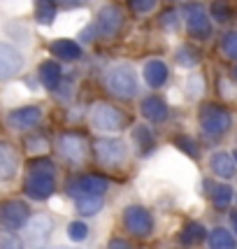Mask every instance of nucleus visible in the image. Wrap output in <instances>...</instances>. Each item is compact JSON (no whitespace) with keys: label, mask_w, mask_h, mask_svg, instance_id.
<instances>
[{"label":"nucleus","mask_w":237,"mask_h":249,"mask_svg":"<svg viewBox=\"0 0 237 249\" xmlns=\"http://www.w3.org/2000/svg\"><path fill=\"white\" fill-rule=\"evenodd\" d=\"M130 7L135 12H140V14H147V12H151L153 7H156V0H128Z\"/></svg>","instance_id":"35"},{"label":"nucleus","mask_w":237,"mask_h":249,"mask_svg":"<svg viewBox=\"0 0 237 249\" xmlns=\"http://www.w3.org/2000/svg\"><path fill=\"white\" fill-rule=\"evenodd\" d=\"M121 23H123V14H121V10L114 7V5H107V7L100 10L96 26L105 37H114V35L118 33V28H121Z\"/></svg>","instance_id":"15"},{"label":"nucleus","mask_w":237,"mask_h":249,"mask_svg":"<svg viewBox=\"0 0 237 249\" xmlns=\"http://www.w3.org/2000/svg\"><path fill=\"white\" fill-rule=\"evenodd\" d=\"M91 124H93L98 130L114 133V130L123 128L126 114H123L118 107L109 105V103H98V105H93V109H91Z\"/></svg>","instance_id":"6"},{"label":"nucleus","mask_w":237,"mask_h":249,"mask_svg":"<svg viewBox=\"0 0 237 249\" xmlns=\"http://www.w3.org/2000/svg\"><path fill=\"white\" fill-rule=\"evenodd\" d=\"M123 226L128 228V233L135 238H149L151 231H153V217L147 207L130 205L123 210Z\"/></svg>","instance_id":"8"},{"label":"nucleus","mask_w":237,"mask_h":249,"mask_svg":"<svg viewBox=\"0 0 237 249\" xmlns=\"http://www.w3.org/2000/svg\"><path fill=\"white\" fill-rule=\"evenodd\" d=\"M56 191V175L44 170H28L23 182V194L31 200H47Z\"/></svg>","instance_id":"3"},{"label":"nucleus","mask_w":237,"mask_h":249,"mask_svg":"<svg viewBox=\"0 0 237 249\" xmlns=\"http://www.w3.org/2000/svg\"><path fill=\"white\" fill-rule=\"evenodd\" d=\"M230 224H233V228H235V233H237V210L230 214Z\"/></svg>","instance_id":"40"},{"label":"nucleus","mask_w":237,"mask_h":249,"mask_svg":"<svg viewBox=\"0 0 237 249\" xmlns=\"http://www.w3.org/2000/svg\"><path fill=\"white\" fill-rule=\"evenodd\" d=\"M209 249H237V240L228 228H214L209 233Z\"/></svg>","instance_id":"22"},{"label":"nucleus","mask_w":237,"mask_h":249,"mask_svg":"<svg viewBox=\"0 0 237 249\" xmlns=\"http://www.w3.org/2000/svg\"><path fill=\"white\" fill-rule=\"evenodd\" d=\"M107 249H133V245H130L128 240H121V238H114V240H109V245Z\"/></svg>","instance_id":"37"},{"label":"nucleus","mask_w":237,"mask_h":249,"mask_svg":"<svg viewBox=\"0 0 237 249\" xmlns=\"http://www.w3.org/2000/svg\"><path fill=\"white\" fill-rule=\"evenodd\" d=\"M107 191V179L105 177H98V175H82V177H77L75 182H70L68 184V194L72 196H102Z\"/></svg>","instance_id":"13"},{"label":"nucleus","mask_w":237,"mask_h":249,"mask_svg":"<svg viewBox=\"0 0 237 249\" xmlns=\"http://www.w3.org/2000/svg\"><path fill=\"white\" fill-rule=\"evenodd\" d=\"M58 5H65V7H77V5H82V0H56Z\"/></svg>","instance_id":"39"},{"label":"nucleus","mask_w":237,"mask_h":249,"mask_svg":"<svg viewBox=\"0 0 237 249\" xmlns=\"http://www.w3.org/2000/svg\"><path fill=\"white\" fill-rule=\"evenodd\" d=\"M68 238L72 240V242H82V240L88 238V226L84 221H72L70 226H68Z\"/></svg>","instance_id":"28"},{"label":"nucleus","mask_w":237,"mask_h":249,"mask_svg":"<svg viewBox=\"0 0 237 249\" xmlns=\"http://www.w3.org/2000/svg\"><path fill=\"white\" fill-rule=\"evenodd\" d=\"M209 168H212V173L219 175V177H223V179L235 177V159H233L228 152H214L212 154Z\"/></svg>","instance_id":"17"},{"label":"nucleus","mask_w":237,"mask_h":249,"mask_svg":"<svg viewBox=\"0 0 237 249\" xmlns=\"http://www.w3.org/2000/svg\"><path fill=\"white\" fill-rule=\"evenodd\" d=\"M51 54L61 61H77L82 56V47L75 40H68V37H61V40H54L51 42Z\"/></svg>","instance_id":"19"},{"label":"nucleus","mask_w":237,"mask_h":249,"mask_svg":"<svg viewBox=\"0 0 237 249\" xmlns=\"http://www.w3.org/2000/svg\"><path fill=\"white\" fill-rule=\"evenodd\" d=\"M233 79H235V82H237V65H235V68H233Z\"/></svg>","instance_id":"41"},{"label":"nucleus","mask_w":237,"mask_h":249,"mask_svg":"<svg viewBox=\"0 0 237 249\" xmlns=\"http://www.w3.org/2000/svg\"><path fill=\"white\" fill-rule=\"evenodd\" d=\"M0 249H26V240L19 238L17 231L12 228H0Z\"/></svg>","instance_id":"25"},{"label":"nucleus","mask_w":237,"mask_h":249,"mask_svg":"<svg viewBox=\"0 0 237 249\" xmlns=\"http://www.w3.org/2000/svg\"><path fill=\"white\" fill-rule=\"evenodd\" d=\"M161 26L168 31H177L179 28V14L177 12H165L161 17Z\"/></svg>","instance_id":"34"},{"label":"nucleus","mask_w":237,"mask_h":249,"mask_svg":"<svg viewBox=\"0 0 237 249\" xmlns=\"http://www.w3.org/2000/svg\"><path fill=\"white\" fill-rule=\"evenodd\" d=\"M230 124H233V117H230V112L223 109L221 105H203L200 109V126L205 130L207 135H223L228 128H230Z\"/></svg>","instance_id":"7"},{"label":"nucleus","mask_w":237,"mask_h":249,"mask_svg":"<svg viewBox=\"0 0 237 249\" xmlns=\"http://www.w3.org/2000/svg\"><path fill=\"white\" fill-rule=\"evenodd\" d=\"M235 163H237V152H235Z\"/></svg>","instance_id":"42"},{"label":"nucleus","mask_w":237,"mask_h":249,"mask_svg":"<svg viewBox=\"0 0 237 249\" xmlns=\"http://www.w3.org/2000/svg\"><path fill=\"white\" fill-rule=\"evenodd\" d=\"M144 79H147V84L153 89L163 87V84L168 82V68H165V63L158 61V58H151L149 63L144 65Z\"/></svg>","instance_id":"20"},{"label":"nucleus","mask_w":237,"mask_h":249,"mask_svg":"<svg viewBox=\"0 0 237 249\" xmlns=\"http://www.w3.org/2000/svg\"><path fill=\"white\" fill-rule=\"evenodd\" d=\"M205 235H207V231L203 224H188L179 233V242H182L184 247H195V245H200L205 240Z\"/></svg>","instance_id":"23"},{"label":"nucleus","mask_w":237,"mask_h":249,"mask_svg":"<svg viewBox=\"0 0 237 249\" xmlns=\"http://www.w3.org/2000/svg\"><path fill=\"white\" fill-rule=\"evenodd\" d=\"M23 65H26V61H23L21 52L14 44L0 40V84L14 79L23 70Z\"/></svg>","instance_id":"9"},{"label":"nucleus","mask_w":237,"mask_h":249,"mask_svg":"<svg viewBox=\"0 0 237 249\" xmlns=\"http://www.w3.org/2000/svg\"><path fill=\"white\" fill-rule=\"evenodd\" d=\"M42 121V109L35 107V105H23V107L12 109L7 114V126L14 130H31Z\"/></svg>","instance_id":"12"},{"label":"nucleus","mask_w":237,"mask_h":249,"mask_svg":"<svg viewBox=\"0 0 237 249\" xmlns=\"http://www.w3.org/2000/svg\"><path fill=\"white\" fill-rule=\"evenodd\" d=\"M23 240L31 249H44L49 245V238L54 233V219L49 214H35L28 219V224L23 226Z\"/></svg>","instance_id":"2"},{"label":"nucleus","mask_w":237,"mask_h":249,"mask_svg":"<svg viewBox=\"0 0 237 249\" xmlns=\"http://www.w3.org/2000/svg\"><path fill=\"white\" fill-rule=\"evenodd\" d=\"M17 173H19V154L12 144L0 142V184L12 182Z\"/></svg>","instance_id":"14"},{"label":"nucleus","mask_w":237,"mask_h":249,"mask_svg":"<svg viewBox=\"0 0 237 249\" xmlns=\"http://www.w3.org/2000/svg\"><path fill=\"white\" fill-rule=\"evenodd\" d=\"M133 138L137 142V147H140L142 154H147L153 147V133H151L147 126H137V128L133 130Z\"/></svg>","instance_id":"27"},{"label":"nucleus","mask_w":237,"mask_h":249,"mask_svg":"<svg viewBox=\"0 0 237 249\" xmlns=\"http://www.w3.org/2000/svg\"><path fill=\"white\" fill-rule=\"evenodd\" d=\"M35 21L40 26H51L56 21V7L51 0H40L35 7Z\"/></svg>","instance_id":"24"},{"label":"nucleus","mask_w":237,"mask_h":249,"mask_svg":"<svg viewBox=\"0 0 237 249\" xmlns=\"http://www.w3.org/2000/svg\"><path fill=\"white\" fill-rule=\"evenodd\" d=\"M37 77H40V82H42L44 89L54 91V89L61 87V79H63V70H61V65L56 63V61H44V63H40Z\"/></svg>","instance_id":"16"},{"label":"nucleus","mask_w":237,"mask_h":249,"mask_svg":"<svg viewBox=\"0 0 237 249\" xmlns=\"http://www.w3.org/2000/svg\"><path fill=\"white\" fill-rule=\"evenodd\" d=\"M203 89H205V82H203V77H188V82H186V93L191 98H198L200 93H203Z\"/></svg>","instance_id":"31"},{"label":"nucleus","mask_w":237,"mask_h":249,"mask_svg":"<svg viewBox=\"0 0 237 249\" xmlns=\"http://www.w3.org/2000/svg\"><path fill=\"white\" fill-rule=\"evenodd\" d=\"M31 219V210L23 200H5L0 203V224L5 228H12V231H19L28 224Z\"/></svg>","instance_id":"10"},{"label":"nucleus","mask_w":237,"mask_h":249,"mask_svg":"<svg viewBox=\"0 0 237 249\" xmlns=\"http://www.w3.org/2000/svg\"><path fill=\"white\" fill-rule=\"evenodd\" d=\"M96 156L105 168H118L128 161V147L118 138H102L96 142Z\"/></svg>","instance_id":"4"},{"label":"nucleus","mask_w":237,"mask_h":249,"mask_svg":"<svg viewBox=\"0 0 237 249\" xmlns=\"http://www.w3.org/2000/svg\"><path fill=\"white\" fill-rule=\"evenodd\" d=\"M28 152L31 154H44L47 152V142L42 140V138H37V140H28Z\"/></svg>","instance_id":"36"},{"label":"nucleus","mask_w":237,"mask_h":249,"mask_svg":"<svg viewBox=\"0 0 237 249\" xmlns=\"http://www.w3.org/2000/svg\"><path fill=\"white\" fill-rule=\"evenodd\" d=\"M105 84L117 98H133L137 93V77L130 65H114L105 75Z\"/></svg>","instance_id":"1"},{"label":"nucleus","mask_w":237,"mask_h":249,"mask_svg":"<svg viewBox=\"0 0 237 249\" xmlns=\"http://www.w3.org/2000/svg\"><path fill=\"white\" fill-rule=\"evenodd\" d=\"M102 205H105V200H102V196H75V207L79 214H98L100 210H102Z\"/></svg>","instance_id":"21"},{"label":"nucleus","mask_w":237,"mask_h":249,"mask_svg":"<svg viewBox=\"0 0 237 249\" xmlns=\"http://www.w3.org/2000/svg\"><path fill=\"white\" fill-rule=\"evenodd\" d=\"M184 12H186V28H188V33L193 35L195 40H205V37L212 35V23H209L207 14L203 12V7L198 2H188L184 7Z\"/></svg>","instance_id":"11"},{"label":"nucleus","mask_w":237,"mask_h":249,"mask_svg":"<svg viewBox=\"0 0 237 249\" xmlns=\"http://www.w3.org/2000/svg\"><path fill=\"white\" fill-rule=\"evenodd\" d=\"M93 35H96V31H93V28L88 26V28H84V31H82L79 40H93Z\"/></svg>","instance_id":"38"},{"label":"nucleus","mask_w":237,"mask_h":249,"mask_svg":"<svg viewBox=\"0 0 237 249\" xmlns=\"http://www.w3.org/2000/svg\"><path fill=\"white\" fill-rule=\"evenodd\" d=\"M140 112H142V117H147L149 121H163L165 117H168V105H165L163 98L149 96V98L142 100Z\"/></svg>","instance_id":"18"},{"label":"nucleus","mask_w":237,"mask_h":249,"mask_svg":"<svg viewBox=\"0 0 237 249\" xmlns=\"http://www.w3.org/2000/svg\"><path fill=\"white\" fill-rule=\"evenodd\" d=\"M221 47H223V54L237 61V31L228 33L226 37H223V42H221Z\"/></svg>","instance_id":"30"},{"label":"nucleus","mask_w":237,"mask_h":249,"mask_svg":"<svg viewBox=\"0 0 237 249\" xmlns=\"http://www.w3.org/2000/svg\"><path fill=\"white\" fill-rule=\"evenodd\" d=\"M56 149H58V154H61L68 163L79 165V163L86 161V156H88V142H86V138L79 135V133H63V135L56 140Z\"/></svg>","instance_id":"5"},{"label":"nucleus","mask_w":237,"mask_h":249,"mask_svg":"<svg viewBox=\"0 0 237 249\" xmlns=\"http://www.w3.org/2000/svg\"><path fill=\"white\" fill-rule=\"evenodd\" d=\"M230 200H233V189L228 184L212 186V203H214V207H228Z\"/></svg>","instance_id":"26"},{"label":"nucleus","mask_w":237,"mask_h":249,"mask_svg":"<svg viewBox=\"0 0 237 249\" xmlns=\"http://www.w3.org/2000/svg\"><path fill=\"white\" fill-rule=\"evenodd\" d=\"M198 61H200V56L195 54L193 49H188V47L177 52V63L184 65V68H193V65H198Z\"/></svg>","instance_id":"29"},{"label":"nucleus","mask_w":237,"mask_h":249,"mask_svg":"<svg viewBox=\"0 0 237 249\" xmlns=\"http://www.w3.org/2000/svg\"><path fill=\"white\" fill-rule=\"evenodd\" d=\"M174 144H177L179 152L188 154V156H198V144L191 138H179V140H174Z\"/></svg>","instance_id":"32"},{"label":"nucleus","mask_w":237,"mask_h":249,"mask_svg":"<svg viewBox=\"0 0 237 249\" xmlns=\"http://www.w3.org/2000/svg\"><path fill=\"white\" fill-rule=\"evenodd\" d=\"M212 14H214L216 21H228V19H230V7H228V2H214V5H212Z\"/></svg>","instance_id":"33"}]
</instances>
